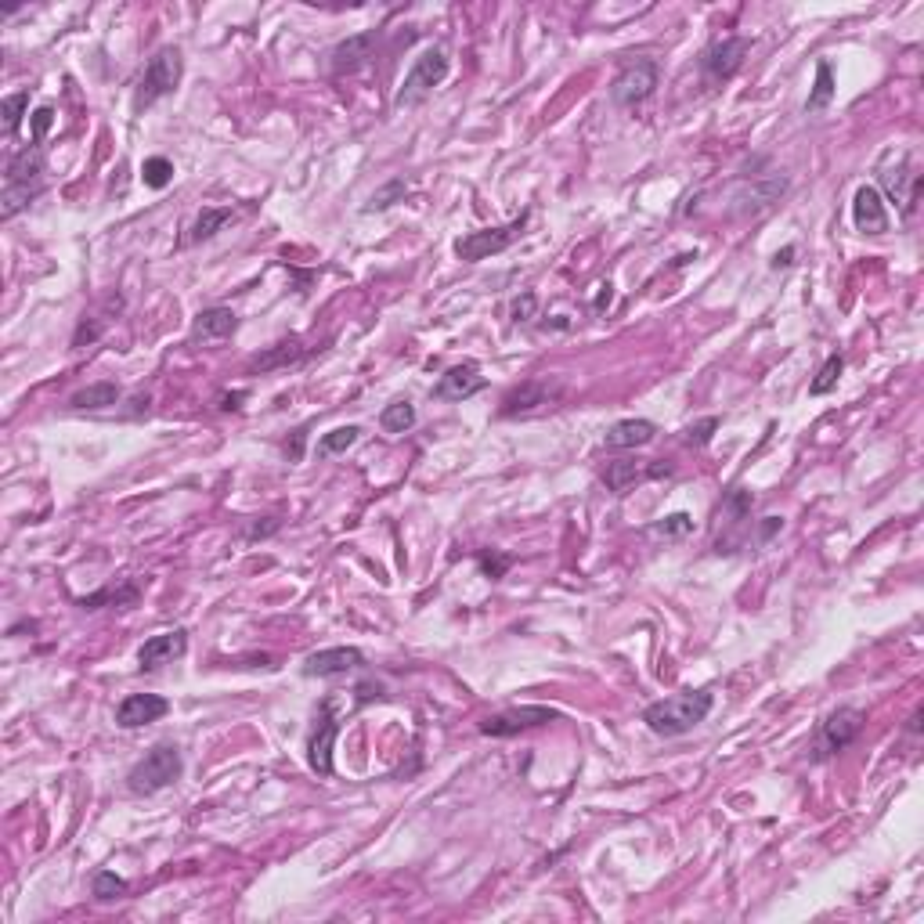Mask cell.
Segmentation results:
<instances>
[{
  "mask_svg": "<svg viewBox=\"0 0 924 924\" xmlns=\"http://www.w3.org/2000/svg\"><path fill=\"white\" fill-rule=\"evenodd\" d=\"M863 726H867V715H863L860 708H849V704L834 708V712L820 722V730H816L813 762H827V758H834L838 751H845L852 740L863 733Z\"/></svg>",
  "mask_w": 924,
  "mask_h": 924,
  "instance_id": "obj_5",
  "label": "cell"
},
{
  "mask_svg": "<svg viewBox=\"0 0 924 924\" xmlns=\"http://www.w3.org/2000/svg\"><path fill=\"white\" fill-rule=\"evenodd\" d=\"M376 44H379L376 29H365V33H354V37L340 40V44L333 47V55H329V69H333L336 76L354 73V69H361V65L376 55Z\"/></svg>",
  "mask_w": 924,
  "mask_h": 924,
  "instance_id": "obj_15",
  "label": "cell"
},
{
  "mask_svg": "<svg viewBox=\"0 0 924 924\" xmlns=\"http://www.w3.org/2000/svg\"><path fill=\"white\" fill-rule=\"evenodd\" d=\"M4 185H44V152L40 145H29L8 159Z\"/></svg>",
  "mask_w": 924,
  "mask_h": 924,
  "instance_id": "obj_21",
  "label": "cell"
},
{
  "mask_svg": "<svg viewBox=\"0 0 924 924\" xmlns=\"http://www.w3.org/2000/svg\"><path fill=\"white\" fill-rule=\"evenodd\" d=\"M751 51V40L748 37H722L715 40V44H708L701 51V76L708 87H719L726 84V80H733V76L740 73V65H744V55Z\"/></svg>",
  "mask_w": 924,
  "mask_h": 924,
  "instance_id": "obj_8",
  "label": "cell"
},
{
  "mask_svg": "<svg viewBox=\"0 0 924 924\" xmlns=\"http://www.w3.org/2000/svg\"><path fill=\"white\" fill-rule=\"evenodd\" d=\"M603 484H607L614 495H629L636 484L643 481H661V477H672V466L668 462H643V459H618L607 462V470L600 473Z\"/></svg>",
  "mask_w": 924,
  "mask_h": 924,
  "instance_id": "obj_11",
  "label": "cell"
},
{
  "mask_svg": "<svg viewBox=\"0 0 924 924\" xmlns=\"http://www.w3.org/2000/svg\"><path fill=\"white\" fill-rule=\"evenodd\" d=\"M231 217H235V213H231L228 206H203V213H199L192 224V242L213 239L224 224H231Z\"/></svg>",
  "mask_w": 924,
  "mask_h": 924,
  "instance_id": "obj_26",
  "label": "cell"
},
{
  "mask_svg": "<svg viewBox=\"0 0 924 924\" xmlns=\"http://www.w3.org/2000/svg\"><path fill=\"white\" fill-rule=\"evenodd\" d=\"M477 560H481V571L488 574L491 582H499L502 574L509 571V564H513V556H502V553H481Z\"/></svg>",
  "mask_w": 924,
  "mask_h": 924,
  "instance_id": "obj_40",
  "label": "cell"
},
{
  "mask_svg": "<svg viewBox=\"0 0 924 924\" xmlns=\"http://www.w3.org/2000/svg\"><path fill=\"white\" fill-rule=\"evenodd\" d=\"M365 665V654L358 647H329L318 650L304 661V675L307 679H333V675H347L358 672Z\"/></svg>",
  "mask_w": 924,
  "mask_h": 924,
  "instance_id": "obj_13",
  "label": "cell"
},
{
  "mask_svg": "<svg viewBox=\"0 0 924 924\" xmlns=\"http://www.w3.org/2000/svg\"><path fill=\"white\" fill-rule=\"evenodd\" d=\"M535 311H538V300H535V293H524V296H517L513 300V322H531L535 318Z\"/></svg>",
  "mask_w": 924,
  "mask_h": 924,
  "instance_id": "obj_42",
  "label": "cell"
},
{
  "mask_svg": "<svg viewBox=\"0 0 924 924\" xmlns=\"http://www.w3.org/2000/svg\"><path fill=\"white\" fill-rule=\"evenodd\" d=\"M181 769H185L181 751H177L174 744H156L141 762L130 766L127 791L138 798H152V795H159L163 787L177 784V780H181Z\"/></svg>",
  "mask_w": 924,
  "mask_h": 924,
  "instance_id": "obj_2",
  "label": "cell"
},
{
  "mask_svg": "<svg viewBox=\"0 0 924 924\" xmlns=\"http://www.w3.org/2000/svg\"><path fill=\"white\" fill-rule=\"evenodd\" d=\"M841 369H845V358H841V354H831V358L823 361V369L816 372L813 383H809V394H813V398H823V394H831V390L838 387Z\"/></svg>",
  "mask_w": 924,
  "mask_h": 924,
  "instance_id": "obj_31",
  "label": "cell"
},
{
  "mask_svg": "<svg viewBox=\"0 0 924 924\" xmlns=\"http://www.w3.org/2000/svg\"><path fill=\"white\" fill-rule=\"evenodd\" d=\"M296 358H304V351H296V340L278 343L271 354H264V358L253 361V369H275V365H286V361H296Z\"/></svg>",
  "mask_w": 924,
  "mask_h": 924,
  "instance_id": "obj_36",
  "label": "cell"
},
{
  "mask_svg": "<svg viewBox=\"0 0 924 924\" xmlns=\"http://www.w3.org/2000/svg\"><path fill=\"white\" fill-rule=\"evenodd\" d=\"M852 221L863 235H885L888 231V210H885V195L874 185L856 188L852 195Z\"/></svg>",
  "mask_w": 924,
  "mask_h": 924,
  "instance_id": "obj_17",
  "label": "cell"
},
{
  "mask_svg": "<svg viewBox=\"0 0 924 924\" xmlns=\"http://www.w3.org/2000/svg\"><path fill=\"white\" fill-rule=\"evenodd\" d=\"M878 181H881V192L899 206V213L910 217L917 203V188H921V174L914 170V159L906 156V152L896 156V163H885V167L878 170Z\"/></svg>",
  "mask_w": 924,
  "mask_h": 924,
  "instance_id": "obj_9",
  "label": "cell"
},
{
  "mask_svg": "<svg viewBox=\"0 0 924 924\" xmlns=\"http://www.w3.org/2000/svg\"><path fill=\"white\" fill-rule=\"evenodd\" d=\"M181 76H185V58L177 47H159L156 55L148 58L145 73L138 80V91H134V112H145L148 105H156L159 98H167L181 87Z\"/></svg>",
  "mask_w": 924,
  "mask_h": 924,
  "instance_id": "obj_3",
  "label": "cell"
},
{
  "mask_svg": "<svg viewBox=\"0 0 924 924\" xmlns=\"http://www.w3.org/2000/svg\"><path fill=\"white\" fill-rule=\"evenodd\" d=\"M657 437V426L650 419H621L603 434L607 448H643Z\"/></svg>",
  "mask_w": 924,
  "mask_h": 924,
  "instance_id": "obj_22",
  "label": "cell"
},
{
  "mask_svg": "<svg viewBox=\"0 0 924 924\" xmlns=\"http://www.w3.org/2000/svg\"><path fill=\"white\" fill-rule=\"evenodd\" d=\"M51 123H55V109H51V105H40V109L33 112V145H40V141L47 138Z\"/></svg>",
  "mask_w": 924,
  "mask_h": 924,
  "instance_id": "obj_41",
  "label": "cell"
},
{
  "mask_svg": "<svg viewBox=\"0 0 924 924\" xmlns=\"http://www.w3.org/2000/svg\"><path fill=\"white\" fill-rule=\"evenodd\" d=\"M553 394H560V390L549 387L546 379H531V383L517 387L513 394H506V401H502V416H517V412H531V408H538V405H549Z\"/></svg>",
  "mask_w": 924,
  "mask_h": 924,
  "instance_id": "obj_23",
  "label": "cell"
},
{
  "mask_svg": "<svg viewBox=\"0 0 924 924\" xmlns=\"http://www.w3.org/2000/svg\"><path fill=\"white\" fill-rule=\"evenodd\" d=\"M188 650V636L185 629H174V632H159V636L145 639L138 650V665L141 672H156V668L170 665V661H177V657H185Z\"/></svg>",
  "mask_w": 924,
  "mask_h": 924,
  "instance_id": "obj_16",
  "label": "cell"
},
{
  "mask_svg": "<svg viewBox=\"0 0 924 924\" xmlns=\"http://www.w3.org/2000/svg\"><path fill=\"white\" fill-rule=\"evenodd\" d=\"M167 712H170L167 697H159V693H130L116 708V726L138 730V726H148V722H159Z\"/></svg>",
  "mask_w": 924,
  "mask_h": 924,
  "instance_id": "obj_14",
  "label": "cell"
},
{
  "mask_svg": "<svg viewBox=\"0 0 924 924\" xmlns=\"http://www.w3.org/2000/svg\"><path fill=\"white\" fill-rule=\"evenodd\" d=\"M405 192H408V185L398 177V181H390L387 188H379V192L369 199V206H365V210H369V213L372 210H387V206H394V199H401Z\"/></svg>",
  "mask_w": 924,
  "mask_h": 924,
  "instance_id": "obj_38",
  "label": "cell"
},
{
  "mask_svg": "<svg viewBox=\"0 0 924 924\" xmlns=\"http://www.w3.org/2000/svg\"><path fill=\"white\" fill-rule=\"evenodd\" d=\"M719 430V419L708 416V419H697V423L686 426V441L693 444V448H704V444L712 441V434Z\"/></svg>",
  "mask_w": 924,
  "mask_h": 924,
  "instance_id": "obj_39",
  "label": "cell"
},
{
  "mask_svg": "<svg viewBox=\"0 0 924 924\" xmlns=\"http://www.w3.org/2000/svg\"><path fill=\"white\" fill-rule=\"evenodd\" d=\"M0 112H4V130H8V134H15V130L22 127V116L29 112V94L26 91L8 94V98L0 102Z\"/></svg>",
  "mask_w": 924,
  "mask_h": 924,
  "instance_id": "obj_35",
  "label": "cell"
},
{
  "mask_svg": "<svg viewBox=\"0 0 924 924\" xmlns=\"http://www.w3.org/2000/svg\"><path fill=\"white\" fill-rule=\"evenodd\" d=\"M715 708V697L708 690H683L672 693V697H661V701L647 704L643 708V722L647 730L657 737H683V733L697 730Z\"/></svg>",
  "mask_w": 924,
  "mask_h": 924,
  "instance_id": "obj_1",
  "label": "cell"
},
{
  "mask_svg": "<svg viewBox=\"0 0 924 924\" xmlns=\"http://www.w3.org/2000/svg\"><path fill=\"white\" fill-rule=\"evenodd\" d=\"M780 527H784V520H780V517H766V524H762V531H758V542H769V538L777 535Z\"/></svg>",
  "mask_w": 924,
  "mask_h": 924,
  "instance_id": "obj_43",
  "label": "cell"
},
{
  "mask_svg": "<svg viewBox=\"0 0 924 924\" xmlns=\"http://www.w3.org/2000/svg\"><path fill=\"white\" fill-rule=\"evenodd\" d=\"M141 181H145L148 188H156V192H163V188L174 181V163H170L167 156H152L141 163Z\"/></svg>",
  "mask_w": 924,
  "mask_h": 924,
  "instance_id": "obj_32",
  "label": "cell"
},
{
  "mask_svg": "<svg viewBox=\"0 0 924 924\" xmlns=\"http://www.w3.org/2000/svg\"><path fill=\"white\" fill-rule=\"evenodd\" d=\"M560 712L546 708V704H520V708H506L499 715H488L481 722L484 737H517L524 730H535V726H546V722H556Z\"/></svg>",
  "mask_w": 924,
  "mask_h": 924,
  "instance_id": "obj_10",
  "label": "cell"
},
{
  "mask_svg": "<svg viewBox=\"0 0 924 924\" xmlns=\"http://www.w3.org/2000/svg\"><path fill=\"white\" fill-rule=\"evenodd\" d=\"M484 387H488V379L481 376L477 365H455V369H448L441 379H437L434 398L437 401H466V398H473V394H481Z\"/></svg>",
  "mask_w": 924,
  "mask_h": 924,
  "instance_id": "obj_19",
  "label": "cell"
},
{
  "mask_svg": "<svg viewBox=\"0 0 924 924\" xmlns=\"http://www.w3.org/2000/svg\"><path fill=\"white\" fill-rule=\"evenodd\" d=\"M791 264H795V246H784V250L773 257V268L780 271V268H791Z\"/></svg>",
  "mask_w": 924,
  "mask_h": 924,
  "instance_id": "obj_44",
  "label": "cell"
},
{
  "mask_svg": "<svg viewBox=\"0 0 924 924\" xmlns=\"http://www.w3.org/2000/svg\"><path fill=\"white\" fill-rule=\"evenodd\" d=\"M784 192H787L784 174L758 177V181H751V185H744L733 195V210H737L740 217H758V213H766L773 203H780V195Z\"/></svg>",
  "mask_w": 924,
  "mask_h": 924,
  "instance_id": "obj_12",
  "label": "cell"
},
{
  "mask_svg": "<svg viewBox=\"0 0 924 924\" xmlns=\"http://www.w3.org/2000/svg\"><path fill=\"white\" fill-rule=\"evenodd\" d=\"M358 437H361V426H336V430H329V434L318 441V455H322V459H329V455L347 452V448H351Z\"/></svg>",
  "mask_w": 924,
  "mask_h": 924,
  "instance_id": "obj_30",
  "label": "cell"
},
{
  "mask_svg": "<svg viewBox=\"0 0 924 924\" xmlns=\"http://www.w3.org/2000/svg\"><path fill=\"white\" fill-rule=\"evenodd\" d=\"M527 217L531 213H520L517 221L502 224V228H481V231H470V235H462L459 242H455V253H459L466 264H477V260H488L495 257V253L509 250L513 242L524 235L527 228Z\"/></svg>",
  "mask_w": 924,
  "mask_h": 924,
  "instance_id": "obj_7",
  "label": "cell"
},
{
  "mask_svg": "<svg viewBox=\"0 0 924 924\" xmlns=\"http://www.w3.org/2000/svg\"><path fill=\"white\" fill-rule=\"evenodd\" d=\"M690 531H693L690 513H672V517H661L654 527H650V535L654 538H686Z\"/></svg>",
  "mask_w": 924,
  "mask_h": 924,
  "instance_id": "obj_34",
  "label": "cell"
},
{
  "mask_svg": "<svg viewBox=\"0 0 924 924\" xmlns=\"http://www.w3.org/2000/svg\"><path fill=\"white\" fill-rule=\"evenodd\" d=\"M379 426H383L387 434H405V430L416 426V405H412V401H394V405L383 408Z\"/></svg>",
  "mask_w": 924,
  "mask_h": 924,
  "instance_id": "obj_27",
  "label": "cell"
},
{
  "mask_svg": "<svg viewBox=\"0 0 924 924\" xmlns=\"http://www.w3.org/2000/svg\"><path fill=\"white\" fill-rule=\"evenodd\" d=\"M448 69H452V62H448V55H444L441 47H426L423 55L412 62V69L405 73V80H401V91H398V98H394V105H398V109L419 105L426 94L434 91V87L444 84Z\"/></svg>",
  "mask_w": 924,
  "mask_h": 924,
  "instance_id": "obj_4",
  "label": "cell"
},
{
  "mask_svg": "<svg viewBox=\"0 0 924 924\" xmlns=\"http://www.w3.org/2000/svg\"><path fill=\"white\" fill-rule=\"evenodd\" d=\"M235 329H239V315H235L231 307H206V311H199L192 322V343L224 340V336H231Z\"/></svg>",
  "mask_w": 924,
  "mask_h": 924,
  "instance_id": "obj_20",
  "label": "cell"
},
{
  "mask_svg": "<svg viewBox=\"0 0 924 924\" xmlns=\"http://www.w3.org/2000/svg\"><path fill=\"white\" fill-rule=\"evenodd\" d=\"M116 401H120V387H116V383H94V387L73 394L69 405L73 408H109V405H116Z\"/></svg>",
  "mask_w": 924,
  "mask_h": 924,
  "instance_id": "obj_29",
  "label": "cell"
},
{
  "mask_svg": "<svg viewBox=\"0 0 924 924\" xmlns=\"http://www.w3.org/2000/svg\"><path fill=\"white\" fill-rule=\"evenodd\" d=\"M127 878H120L116 870H98L94 874V881H91V892H94V899H120V896H127Z\"/></svg>",
  "mask_w": 924,
  "mask_h": 924,
  "instance_id": "obj_33",
  "label": "cell"
},
{
  "mask_svg": "<svg viewBox=\"0 0 924 924\" xmlns=\"http://www.w3.org/2000/svg\"><path fill=\"white\" fill-rule=\"evenodd\" d=\"M657 80H661V69H657L654 58H647V55L629 58V62L618 69L614 84H610V98H614V105H621V109H632V105L647 102L650 94H654Z\"/></svg>",
  "mask_w": 924,
  "mask_h": 924,
  "instance_id": "obj_6",
  "label": "cell"
},
{
  "mask_svg": "<svg viewBox=\"0 0 924 924\" xmlns=\"http://www.w3.org/2000/svg\"><path fill=\"white\" fill-rule=\"evenodd\" d=\"M336 737H340V722L329 715V704H325L322 722H318V730L311 733V740H307V762H311V769H315L318 777H333Z\"/></svg>",
  "mask_w": 924,
  "mask_h": 924,
  "instance_id": "obj_18",
  "label": "cell"
},
{
  "mask_svg": "<svg viewBox=\"0 0 924 924\" xmlns=\"http://www.w3.org/2000/svg\"><path fill=\"white\" fill-rule=\"evenodd\" d=\"M138 596H141L138 585L123 582L120 589H116V585H109V589L94 592V596H84V600H80V607H84V610H98V607H105V603H112V607H134V603H138Z\"/></svg>",
  "mask_w": 924,
  "mask_h": 924,
  "instance_id": "obj_24",
  "label": "cell"
},
{
  "mask_svg": "<svg viewBox=\"0 0 924 924\" xmlns=\"http://www.w3.org/2000/svg\"><path fill=\"white\" fill-rule=\"evenodd\" d=\"M831 98H834V69H831V62H820L816 65V84H813V91H809L805 109L820 112V109L831 105Z\"/></svg>",
  "mask_w": 924,
  "mask_h": 924,
  "instance_id": "obj_28",
  "label": "cell"
},
{
  "mask_svg": "<svg viewBox=\"0 0 924 924\" xmlns=\"http://www.w3.org/2000/svg\"><path fill=\"white\" fill-rule=\"evenodd\" d=\"M751 506H755V495H751L748 488H733L730 495H726V513H730L733 520H744V517H748Z\"/></svg>",
  "mask_w": 924,
  "mask_h": 924,
  "instance_id": "obj_37",
  "label": "cell"
},
{
  "mask_svg": "<svg viewBox=\"0 0 924 924\" xmlns=\"http://www.w3.org/2000/svg\"><path fill=\"white\" fill-rule=\"evenodd\" d=\"M40 192H44V185H4V192H0V217L11 221V217L19 210H26Z\"/></svg>",
  "mask_w": 924,
  "mask_h": 924,
  "instance_id": "obj_25",
  "label": "cell"
}]
</instances>
